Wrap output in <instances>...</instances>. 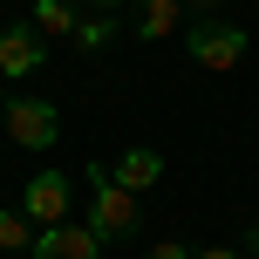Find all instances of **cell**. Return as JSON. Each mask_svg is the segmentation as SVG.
I'll list each match as a JSON object with an SVG mask.
<instances>
[{
	"label": "cell",
	"instance_id": "8",
	"mask_svg": "<svg viewBox=\"0 0 259 259\" xmlns=\"http://www.w3.org/2000/svg\"><path fill=\"white\" fill-rule=\"evenodd\" d=\"M178 21H184V0H143V7H137L143 41H170V34H178Z\"/></svg>",
	"mask_w": 259,
	"mask_h": 259
},
{
	"label": "cell",
	"instance_id": "15",
	"mask_svg": "<svg viewBox=\"0 0 259 259\" xmlns=\"http://www.w3.org/2000/svg\"><path fill=\"white\" fill-rule=\"evenodd\" d=\"M89 7H96V14H109V7H116V0H89Z\"/></svg>",
	"mask_w": 259,
	"mask_h": 259
},
{
	"label": "cell",
	"instance_id": "3",
	"mask_svg": "<svg viewBox=\"0 0 259 259\" xmlns=\"http://www.w3.org/2000/svg\"><path fill=\"white\" fill-rule=\"evenodd\" d=\"M55 130H62V116H55L48 96H7V137H14V150H48Z\"/></svg>",
	"mask_w": 259,
	"mask_h": 259
},
{
	"label": "cell",
	"instance_id": "2",
	"mask_svg": "<svg viewBox=\"0 0 259 259\" xmlns=\"http://www.w3.org/2000/svg\"><path fill=\"white\" fill-rule=\"evenodd\" d=\"M89 178H96V205H89V219H82V225H89L96 239H130V232H137V191H123L103 164H96Z\"/></svg>",
	"mask_w": 259,
	"mask_h": 259
},
{
	"label": "cell",
	"instance_id": "1",
	"mask_svg": "<svg viewBox=\"0 0 259 259\" xmlns=\"http://www.w3.org/2000/svg\"><path fill=\"white\" fill-rule=\"evenodd\" d=\"M184 55H191L198 68H211V75H232V68L246 62V27H232V21H191Z\"/></svg>",
	"mask_w": 259,
	"mask_h": 259
},
{
	"label": "cell",
	"instance_id": "5",
	"mask_svg": "<svg viewBox=\"0 0 259 259\" xmlns=\"http://www.w3.org/2000/svg\"><path fill=\"white\" fill-rule=\"evenodd\" d=\"M41 55H48V34H41L34 21H14L0 27V75H34Z\"/></svg>",
	"mask_w": 259,
	"mask_h": 259
},
{
	"label": "cell",
	"instance_id": "9",
	"mask_svg": "<svg viewBox=\"0 0 259 259\" xmlns=\"http://www.w3.org/2000/svg\"><path fill=\"white\" fill-rule=\"evenodd\" d=\"M34 27H41L48 41H68V34L82 27V14H75V0H34Z\"/></svg>",
	"mask_w": 259,
	"mask_h": 259
},
{
	"label": "cell",
	"instance_id": "6",
	"mask_svg": "<svg viewBox=\"0 0 259 259\" xmlns=\"http://www.w3.org/2000/svg\"><path fill=\"white\" fill-rule=\"evenodd\" d=\"M27 259H103V239H96L89 225H48Z\"/></svg>",
	"mask_w": 259,
	"mask_h": 259
},
{
	"label": "cell",
	"instance_id": "12",
	"mask_svg": "<svg viewBox=\"0 0 259 259\" xmlns=\"http://www.w3.org/2000/svg\"><path fill=\"white\" fill-rule=\"evenodd\" d=\"M150 259H191V252H184L178 239H157V246H150Z\"/></svg>",
	"mask_w": 259,
	"mask_h": 259
},
{
	"label": "cell",
	"instance_id": "16",
	"mask_svg": "<svg viewBox=\"0 0 259 259\" xmlns=\"http://www.w3.org/2000/svg\"><path fill=\"white\" fill-rule=\"evenodd\" d=\"M0 109H7V96H0Z\"/></svg>",
	"mask_w": 259,
	"mask_h": 259
},
{
	"label": "cell",
	"instance_id": "13",
	"mask_svg": "<svg viewBox=\"0 0 259 259\" xmlns=\"http://www.w3.org/2000/svg\"><path fill=\"white\" fill-rule=\"evenodd\" d=\"M191 259H246V252H232V246H205V252H191Z\"/></svg>",
	"mask_w": 259,
	"mask_h": 259
},
{
	"label": "cell",
	"instance_id": "7",
	"mask_svg": "<svg viewBox=\"0 0 259 259\" xmlns=\"http://www.w3.org/2000/svg\"><path fill=\"white\" fill-rule=\"evenodd\" d=\"M103 170L123 184V191H150V184L164 178V157H157V150H123L116 164H103Z\"/></svg>",
	"mask_w": 259,
	"mask_h": 259
},
{
	"label": "cell",
	"instance_id": "11",
	"mask_svg": "<svg viewBox=\"0 0 259 259\" xmlns=\"http://www.w3.org/2000/svg\"><path fill=\"white\" fill-rule=\"evenodd\" d=\"M75 41H82V48H109V41H116V21H109V14H82V27H75Z\"/></svg>",
	"mask_w": 259,
	"mask_h": 259
},
{
	"label": "cell",
	"instance_id": "10",
	"mask_svg": "<svg viewBox=\"0 0 259 259\" xmlns=\"http://www.w3.org/2000/svg\"><path fill=\"white\" fill-rule=\"evenodd\" d=\"M34 219H27L21 205H0V252H34Z\"/></svg>",
	"mask_w": 259,
	"mask_h": 259
},
{
	"label": "cell",
	"instance_id": "4",
	"mask_svg": "<svg viewBox=\"0 0 259 259\" xmlns=\"http://www.w3.org/2000/svg\"><path fill=\"white\" fill-rule=\"evenodd\" d=\"M21 211L48 232V225H68V178L62 170H34L27 178V191H21Z\"/></svg>",
	"mask_w": 259,
	"mask_h": 259
},
{
	"label": "cell",
	"instance_id": "14",
	"mask_svg": "<svg viewBox=\"0 0 259 259\" xmlns=\"http://www.w3.org/2000/svg\"><path fill=\"white\" fill-rule=\"evenodd\" d=\"M184 7H191L198 21H211V7H219V0H184Z\"/></svg>",
	"mask_w": 259,
	"mask_h": 259
}]
</instances>
